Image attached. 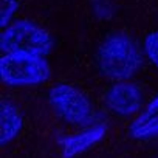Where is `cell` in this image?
I'll use <instances>...</instances> for the list:
<instances>
[{
	"mask_svg": "<svg viewBox=\"0 0 158 158\" xmlns=\"http://www.w3.org/2000/svg\"><path fill=\"white\" fill-rule=\"evenodd\" d=\"M143 64V54L138 45L124 34L107 37L96 51L98 70L115 81H127Z\"/></svg>",
	"mask_w": 158,
	"mask_h": 158,
	"instance_id": "obj_1",
	"label": "cell"
},
{
	"mask_svg": "<svg viewBox=\"0 0 158 158\" xmlns=\"http://www.w3.org/2000/svg\"><path fill=\"white\" fill-rule=\"evenodd\" d=\"M0 76L10 87H31L45 82L51 76V68L40 56L8 53L0 59Z\"/></svg>",
	"mask_w": 158,
	"mask_h": 158,
	"instance_id": "obj_2",
	"label": "cell"
},
{
	"mask_svg": "<svg viewBox=\"0 0 158 158\" xmlns=\"http://www.w3.org/2000/svg\"><path fill=\"white\" fill-rule=\"evenodd\" d=\"M0 48L5 54L25 53L45 57L53 48V39L42 27L30 20H19L3 30Z\"/></svg>",
	"mask_w": 158,
	"mask_h": 158,
	"instance_id": "obj_3",
	"label": "cell"
},
{
	"mask_svg": "<svg viewBox=\"0 0 158 158\" xmlns=\"http://www.w3.org/2000/svg\"><path fill=\"white\" fill-rule=\"evenodd\" d=\"M54 112L67 123L74 126H89L93 118V106L85 93L70 84H57L48 93Z\"/></svg>",
	"mask_w": 158,
	"mask_h": 158,
	"instance_id": "obj_4",
	"label": "cell"
},
{
	"mask_svg": "<svg viewBox=\"0 0 158 158\" xmlns=\"http://www.w3.org/2000/svg\"><path fill=\"white\" fill-rule=\"evenodd\" d=\"M141 89L129 81H119L113 84L106 93L107 107L119 116H132L143 106Z\"/></svg>",
	"mask_w": 158,
	"mask_h": 158,
	"instance_id": "obj_5",
	"label": "cell"
},
{
	"mask_svg": "<svg viewBox=\"0 0 158 158\" xmlns=\"http://www.w3.org/2000/svg\"><path fill=\"white\" fill-rule=\"evenodd\" d=\"M106 135V126H90L65 139H62V155L64 158H71L92 149Z\"/></svg>",
	"mask_w": 158,
	"mask_h": 158,
	"instance_id": "obj_6",
	"label": "cell"
},
{
	"mask_svg": "<svg viewBox=\"0 0 158 158\" xmlns=\"http://www.w3.org/2000/svg\"><path fill=\"white\" fill-rule=\"evenodd\" d=\"M23 127V118L16 106L2 102L0 106V144L6 146L13 141Z\"/></svg>",
	"mask_w": 158,
	"mask_h": 158,
	"instance_id": "obj_7",
	"label": "cell"
},
{
	"mask_svg": "<svg viewBox=\"0 0 158 158\" xmlns=\"http://www.w3.org/2000/svg\"><path fill=\"white\" fill-rule=\"evenodd\" d=\"M130 133L136 139H147L158 136V113L150 116H139L130 126Z\"/></svg>",
	"mask_w": 158,
	"mask_h": 158,
	"instance_id": "obj_8",
	"label": "cell"
},
{
	"mask_svg": "<svg viewBox=\"0 0 158 158\" xmlns=\"http://www.w3.org/2000/svg\"><path fill=\"white\" fill-rule=\"evenodd\" d=\"M144 51L149 60L155 67H158V31H152L150 34H147L144 40Z\"/></svg>",
	"mask_w": 158,
	"mask_h": 158,
	"instance_id": "obj_9",
	"label": "cell"
},
{
	"mask_svg": "<svg viewBox=\"0 0 158 158\" xmlns=\"http://www.w3.org/2000/svg\"><path fill=\"white\" fill-rule=\"evenodd\" d=\"M19 8V0H2L0 6V16H2V27H10V22L13 20L16 11Z\"/></svg>",
	"mask_w": 158,
	"mask_h": 158,
	"instance_id": "obj_10",
	"label": "cell"
},
{
	"mask_svg": "<svg viewBox=\"0 0 158 158\" xmlns=\"http://www.w3.org/2000/svg\"><path fill=\"white\" fill-rule=\"evenodd\" d=\"M153 113H158V95L150 101V104L147 106L146 112H144L141 116H150V115H153Z\"/></svg>",
	"mask_w": 158,
	"mask_h": 158,
	"instance_id": "obj_11",
	"label": "cell"
}]
</instances>
